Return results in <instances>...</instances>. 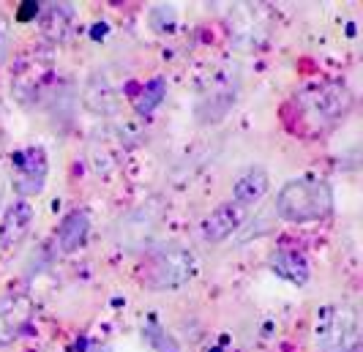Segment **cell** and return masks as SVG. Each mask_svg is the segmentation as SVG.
Instances as JSON below:
<instances>
[{
    "mask_svg": "<svg viewBox=\"0 0 363 352\" xmlns=\"http://www.w3.org/2000/svg\"><path fill=\"white\" fill-rule=\"evenodd\" d=\"M50 175V159L47 150L33 145V148L17 150L11 156V186L19 197H36L44 191Z\"/></svg>",
    "mask_w": 363,
    "mask_h": 352,
    "instance_id": "8992f818",
    "label": "cell"
},
{
    "mask_svg": "<svg viewBox=\"0 0 363 352\" xmlns=\"http://www.w3.org/2000/svg\"><path fill=\"white\" fill-rule=\"evenodd\" d=\"M194 276V254L183 246L159 249L143 271V281L147 290H181L189 278Z\"/></svg>",
    "mask_w": 363,
    "mask_h": 352,
    "instance_id": "277c9868",
    "label": "cell"
},
{
    "mask_svg": "<svg viewBox=\"0 0 363 352\" xmlns=\"http://www.w3.org/2000/svg\"><path fill=\"white\" fill-rule=\"evenodd\" d=\"M88 352H109L107 347H101V344H91V347H88Z\"/></svg>",
    "mask_w": 363,
    "mask_h": 352,
    "instance_id": "d6986e66",
    "label": "cell"
},
{
    "mask_svg": "<svg viewBox=\"0 0 363 352\" xmlns=\"http://www.w3.org/2000/svg\"><path fill=\"white\" fill-rule=\"evenodd\" d=\"M9 47H11V28H9V19L0 14V60L9 55Z\"/></svg>",
    "mask_w": 363,
    "mask_h": 352,
    "instance_id": "ac0fdd59",
    "label": "cell"
},
{
    "mask_svg": "<svg viewBox=\"0 0 363 352\" xmlns=\"http://www.w3.org/2000/svg\"><path fill=\"white\" fill-rule=\"evenodd\" d=\"M143 336H145L147 341H150V344H153V347H156L159 352H181V350H178V344H175V341L167 336V331H162V328H159L153 319H150V322L145 325Z\"/></svg>",
    "mask_w": 363,
    "mask_h": 352,
    "instance_id": "e0dca14e",
    "label": "cell"
},
{
    "mask_svg": "<svg viewBox=\"0 0 363 352\" xmlns=\"http://www.w3.org/2000/svg\"><path fill=\"white\" fill-rule=\"evenodd\" d=\"M352 110V93L345 82L328 79L320 85H309L292 98L287 107V118H295V131H303V137H314L320 131L336 126Z\"/></svg>",
    "mask_w": 363,
    "mask_h": 352,
    "instance_id": "6da1fadb",
    "label": "cell"
},
{
    "mask_svg": "<svg viewBox=\"0 0 363 352\" xmlns=\"http://www.w3.org/2000/svg\"><path fill=\"white\" fill-rule=\"evenodd\" d=\"M243 222V208L235 203L218 205L213 213L205 216L202 222V238L208 243H224Z\"/></svg>",
    "mask_w": 363,
    "mask_h": 352,
    "instance_id": "8fae6325",
    "label": "cell"
},
{
    "mask_svg": "<svg viewBox=\"0 0 363 352\" xmlns=\"http://www.w3.org/2000/svg\"><path fill=\"white\" fill-rule=\"evenodd\" d=\"M164 96H167V82H164L162 76H153L134 96V110L140 112V115H150L164 101Z\"/></svg>",
    "mask_w": 363,
    "mask_h": 352,
    "instance_id": "2e32d148",
    "label": "cell"
},
{
    "mask_svg": "<svg viewBox=\"0 0 363 352\" xmlns=\"http://www.w3.org/2000/svg\"><path fill=\"white\" fill-rule=\"evenodd\" d=\"M72 22H74L72 6H60V3L50 6L41 14V33L50 38V41H63V38L72 33Z\"/></svg>",
    "mask_w": 363,
    "mask_h": 352,
    "instance_id": "9a60e30c",
    "label": "cell"
},
{
    "mask_svg": "<svg viewBox=\"0 0 363 352\" xmlns=\"http://www.w3.org/2000/svg\"><path fill=\"white\" fill-rule=\"evenodd\" d=\"M238 98V79L230 74H216L213 82L202 91L200 104H197V118L202 123H216L227 112L233 110Z\"/></svg>",
    "mask_w": 363,
    "mask_h": 352,
    "instance_id": "ba28073f",
    "label": "cell"
},
{
    "mask_svg": "<svg viewBox=\"0 0 363 352\" xmlns=\"http://www.w3.org/2000/svg\"><path fill=\"white\" fill-rule=\"evenodd\" d=\"M333 208L330 186L317 175H303L281 186L276 197V213L292 224H309L325 219Z\"/></svg>",
    "mask_w": 363,
    "mask_h": 352,
    "instance_id": "7a4b0ae2",
    "label": "cell"
},
{
    "mask_svg": "<svg viewBox=\"0 0 363 352\" xmlns=\"http://www.w3.org/2000/svg\"><path fill=\"white\" fill-rule=\"evenodd\" d=\"M268 262H271V271L276 276L290 281L295 287H303L311 276L309 260L295 249H279V251H273Z\"/></svg>",
    "mask_w": 363,
    "mask_h": 352,
    "instance_id": "7c38bea8",
    "label": "cell"
},
{
    "mask_svg": "<svg viewBox=\"0 0 363 352\" xmlns=\"http://www.w3.org/2000/svg\"><path fill=\"white\" fill-rule=\"evenodd\" d=\"M55 72L52 60L41 52H28L11 69V91L22 104H36L38 98L52 85Z\"/></svg>",
    "mask_w": 363,
    "mask_h": 352,
    "instance_id": "5b68a950",
    "label": "cell"
},
{
    "mask_svg": "<svg viewBox=\"0 0 363 352\" xmlns=\"http://www.w3.org/2000/svg\"><path fill=\"white\" fill-rule=\"evenodd\" d=\"M36 314V303L28 293H9L0 297V347L14 344Z\"/></svg>",
    "mask_w": 363,
    "mask_h": 352,
    "instance_id": "52a82bcc",
    "label": "cell"
},
{
    "mask_svg": "<svg viewBox=\"0 0 363 352\" xmlns=\"http://www.w3.org/2000/svg\"><path fill=\"white\" fill-rule=\"evenodd\" d=\"M271 14L262 6H238L230 14V30L243 47H259L268 38Z\"/></svg>",
    "mask_w": 363,
    "mask_h": 352,
    "instance_id": "9c48e42d",
    "label": "cell"
},
{
    "mask_svg": "<svg viewBox=\"0 0 363 352\" xmlns=\"http://www.w3.org/2000/svg\"><path fill=\"white\" fill-rule=\"evenodd\" d=\"M317 344L323 352H358L361 347V319L355 306H325L317 314Z\"/></svg>",
    "mask_w": 363,
    "mask_h": 352,
    "instance_id": "3957f363",
    "label": "cell"
},
{
    "mask_svg": "<svg viewBox=\"0 0 363 352\" xmlns=\"http://www.w3.org/2000/svg\"><path fill=\"white\" fill-rule=\"evenodd\" d=\"M88 232H91V216L85 210H72L57 227V249L63 254L79 251L88 241Z\"/></svg>",
    "mask_w": 363,
    "mask_h": 352,
    "instance_id": "4fadbf2b",
    "label": "cell"
},
{
    "mask_svg": "<svg viewBox=\"0 0 363 352\" xmlns=\"http://www.w3.org/2000/svg\"><path fill=\"white\" fill-rule=\"evenodd\" d=\"M271 188V178L262 167H252L246 169L240 178H238L235 188H233V203L240 205V208H249V205H257Z\"/></svg>",
    "mask_w": 363,
    "mask_h": 352,
    "instance_id": "5bb4252c",
    "label": "cell"
},
{
    "mask_svg": "<svg viewBox=\"0 0 363 352\" xmlns=\"http://www.w3.org/2000/svg\"><path fill=\"white\" fill-rule=\"evenodd\" d=\"M33 208L30 203H25V200H19V203L9 205L6 208V213H3V219H0V249H17L19 243L28 238V232H30V227H33Z\"/></svg>",
    "mask_w": 363,
    "mask_h": 352,
    "instance_id": "30bf717a",
    "label": "cell"
}]
</instances>
